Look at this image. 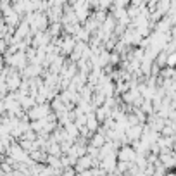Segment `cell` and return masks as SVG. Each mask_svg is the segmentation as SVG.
Returning a JSON list of instances; mask_svg holds the SVG:
<instances>
[{"mask_svg":"<svg viewBox=\"0 0 176 176\" xmlns=\"http://www.w3.org/2000/svg\"><path fill=\"white\" fill-rule=\"evenodd\" d=\"M86 128L88 130H95L97 128V117H95V114H88L86 116Z\"/></svg>","mask_w":176,"mask_h":176,"instance_id":"obj_1","label":"cell"},{"mask_svg":"<svg viewBox=\"0 0 176 176\" xmlns=\"http://www.w3.org/2000/svg\"><path fill=\"white\" fill-rule=\"evenodd\" d=\"M90 164H92V159L90 157H81L79 159V164H78V169L83 171V168H90Z\"/></svg>","mask_w":176,"mask_h":176,"instance_id":"obj_2","label":"cell"},{"mask_svg":"<svg viewBox=\"0 0 176 176\" xmlns=\"http://www.w3.org/2000/svg\"><path fill=\"white\" fill-rule=\"evenodd\" d=\"M66 128H67V131H69V137H76V135H78V128H76L74 124H67Z\"/></svg>","mask_w":176,"mask_h":176,"instance_id":"obj_3","label":"cell"},{"mask_svg":"<svg viewBox=\"0 0 176 176\" xmlns=\"http://www.w3.org/2000/svg\"><path fill=\"white\" fill-rule=\"evenodd\" d=\"M131 157H133V150H130V149H124L121 152V159H131Z\"/></svg>","mask_w":176,"mask_h":176,"instance_id":"obj_4","label":"cell"},{"mask_svg":"<svg viewBox=\"0 0 176 176\" xmlns=\"http://www.w3.org/2000/svg\"><path fill=\"white\" fill-rule=\"evenodd\" d=\"M102 143H104V137L102 135H97V137L93 138V145L95 147H102Z\"/></svg>","mask_w":176,"mask_h":176,"instance_id":"obj_5","label":"cell"}]
</instances>
